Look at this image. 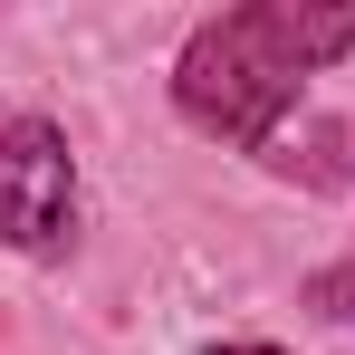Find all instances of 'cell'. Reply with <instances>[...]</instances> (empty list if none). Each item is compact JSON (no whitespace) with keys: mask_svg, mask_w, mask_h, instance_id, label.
Masks as SVG:
<instances>
[{"mask_svg":"<svg viewBox=\"0 0 355 355\" xmlns=\"http://www.w3.org/2000/svg\"><path fill=\"white\" fill-rule=\"evenodd\" d=\"M355 58V0H240L173 58V106L221 144H269L317 67Z\"/></svg>","mask_w":355,"mask_h":355,"instance_id":"6da1fadb","label":"cell"},{"mask_svg":"<svg viewBox=\"0 0 355 355\" xmlns=\"http://www.w3.org/2000/svg\"><path fill=\"white\" fill-rule=\"evenodd\" d=\"M211 355H279V346H211Z\"/></svg>","mask_w":355,"mask_h":355,"instance_id":"277c9868","label":"cell"},{"mask_svg":"<svg viewBox=\"0 0 355 355\" xmlns=\"http://www.w3.org/2000/svg\"><path fill=\"white\" fill-rule=\"evenodd\" d=\"M317 307H327V317H355V250H346V269L317 279Z\"/></svg>","mask_w":355,"mask_h":355,"instance_id":"3957f363","label":"cell"},{"mask_svg":"<svg viewBox=\"0 0 355 355\" xmlns=\"http://www.w3.org/2000/svg\"><path fill=\"white\" fill-rule=\"evenodd\" d=\"M77 231V164H67V135L39 116H10L0 125V240L49 259Z\"/></svg>","mask_w":355,"mask_h":355,"instance_id":"7a4b0ae2","label":"cell"}]
</instances>
